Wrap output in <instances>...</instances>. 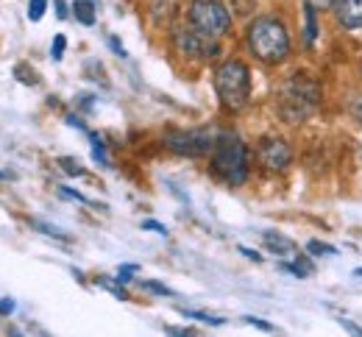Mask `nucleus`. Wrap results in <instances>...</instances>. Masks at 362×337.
<instances>
[{
  "label": "nucleus",
  "mask_w": 362,
  "mask_h": 337,
  "mask_svg": "<svg viewBox=\"0 0 362 337\" xmlns=\"http://www.w3.org/2000/svg\"><path fill=\"white\" fill-rule=\"evenodd\" d=\"M320 103V84L307 73L290 76L276 93V112L284 123L301 126Z\"/></svg>",
  "instance_id": "f257e3e1"
},
{
  "label": "nucleus",
  "mask_w": 362,
  "mask_h": 337,
  "mask_svg": "<svg viewBox=\"0 0 362 337\" xmlns=\"http://www.w3.org/2000/svg\"><path fill=\"white\" fill-rule=\"evenodd\" d=\"M245 45H248L254 59H259L265 64H281L293 50L287 25L273 14H262L248 25Z\"/></svg>",
  "instance_id": "f03ea898"
},
{
  "label": "nucleus",
  "mask_w": 362,
  "mask_h": 337,
  "mask_svg": "<svg viewBox=\"0 0 362 337\" xmlns=\"http://www.w3.org/2000/svg\"><path fill=\"white\" fill-rule=\"evenodd\" d=\"M212 176H218L226 184H245L248 179V148L234 134V131H221L215 140L212 162H209Z\"/></svg>",
  "instance_id": "7ed1b4c3"
},
{
  "label": "nucleus",
  "mask_w": 362,
  "mask_h": 337,
  "mask_svg": "<svg viewBox=\"0 0 362 337\" xmlns=\"http://www.w3.org/2000/svg\"><path fill=\"white\" fill-rule=\"evenodd\" d=\"M215 93L221 97L223 109L237 114L240 109H245L248 97H251V70L245 61L240 59H228L215 70Z\"/></svg>",
  "instance_id": "20e7f679"
},
{
  "label": "nucleus",
  "mask_w": 362,
  "mask_h": 337,
  "mask_svg": "<svg viewBox=\"0 0 362 337\" xmlns=\"http://www.w3.org/2000/svg\"><path fill=\"white\" fill-rule=\"evenodd\" d=\"M187 23L198 28L201 34L218 40L231 31V14L223 0H189L187 6Z\"/></svg>",
  "instance_id": "39448f33"
},
{
  "label": "nucleus",
  "mask_w": 362,
  "mask_h": 337,
  "mask_svg": "<svg viewBox=\"0 0 362 337\" xmlns=\"http://www.w3.org/2000/svg\"><path fill=\"white\" fill-rule=\"evenodd\" d=\"M173 45H176V50H179L181 56L195 59V61H209V59H215V56L221 53L218 40L201 34V31L192 28L189 23H181V25L173 28Z\"/></svg>",
  "instance_id": "423d86ee"
},
{
  "label": "nucleus",
  "mask_w": 362,
  "mask_h": 337,
  "mask_svg": "<svg viewBox=\"0 0 362 337\" xmlns=\"http://www.w3.org/2000/svg\"><path fill=\"white\" fill-rule=\"evenodd\" d=\"M218 134H212L209 129H195V131H168L165 145L184 159H201V156H212Z\"/></svg>",
  "instance_id": "0eeeda50"
},
{
  "label": "nucleus",
  "mask_w": 362,
  "mask_h": 337,
  "mask_svg": "<svg viewBox=\"0 0 362 337\" xmlns=\"http://www.w3.org/2000/svg\"><path fill=\"white\" fill-rule=\"evenodd\" d=\"M257 159H259V165L265 170L281 173L293 162V148L287 145V140H281V137H262L259 145H257Z\"/></svg>",
  "instance_id": "6e6552de"
},
{
  "label": "nucleus",
  "mask_w": 362,
  "mask_h": 337,
  "mask_svg": "<svg viewBox=\"0 0 362 337\" xmlns=\"http://www.w3.org/2000/svg\"><path fill=\"white\" fill-rule=\"evenodd\" d=\"M332 11L346 31H362V0H334Z\"/></svg>",
  "instance_id": "1a4fd4ad"
},
{
  "label": "nucleus",
  "mask_w": 362,
  "mask_h": 337,
  "mask_svg": "<svg viewBox=\"0 0 362 337\" xmlns=\"http://www.w3.org/2000/svg\"><path fill=\"white\" fill-rule=\"evenodd\" d=\"M262 240H265V248H268L271 254H276V256H287V254H293V242L287 240V237H281L279 232H265Z\"/></svg>",
  "instance_id": "9d476101"
},
{
  "label": "nucleus",
  "mask_w": 362,
  "mask_h": 337,
  "mask_svg": "<svg viewBox=\"0 0 362 337\" xmlns=\"http://www.w3.org/2000/svg\"><path fill=\"white\" fill-rule=\"evenodd\" d=\"M317 40V8L313 3H304V45H313Z\"/></svg>",
  "instance_id": "9b49d317"
},
{
  "label": "nucleus",
  "mask_w": 362,
  "mask_h": 337,
  "mask_svg": "<svg viewBox=\"0 0 362 337\" xmlns=\"http://www.w3.org/2000/svg\"><path fill=\"white\" fill-rule=\"evenodd\" d=\"M73 14H76V20H78L81 25H87V28L95 25V17H98L92 0H76V3H73Z\"/></svg>",
  "instance_id": "f8f14e48"
},
{
  "label": "nucleus",
  "mask_w": 362,
  "mask_h": 337,
  "mask_svg": "<svg viewBox=\"0 0 362 337\" xmlns=\"http://www.w3.org/2000/svg\"><path fill=\"white\" fill-rule=\"evenodd\" d=\"M281 268H284V271H290L293 276H301V279L315 273V265H313V259H307V256H298L296 262H284Z\"/></svg>",
  "instance_id": "ddd939ff"
},
{
  "label": "nucleus",
  "mask_w": 362,
  "mask_h": 337,
  "mask_svg": "<svg viewBox=\"0 0 362 337\" xmlns=\"http://www.w3.org/2000/svg\"><path fill=\"white\" fill-rule=\"evenodd\" d=\"M37 232H42V235H47V237H56V240H64V242H70L73 237L67 235V232H62V229H56V226H47V223H42V220H34L31 223Z\"/></svg>",
  "instance_id": "4468645a"
},
{
  "label": "nucleus",
  "mask_w": 362,
  "mask_h": 337,
  "mask_svg": "<svg viewBox=\"0 0 362 337\" xmlns=\"http://www.w3.org/2000/svg\"><path fill=\"white\" fill-rule=\"evenodd\" d=\"M181 315H184V318H192V321H201V324H209V326H221V324H223V318L206 315V312H201V309H184Z\"/></svg>",
  "instance_id": "2eb2a0df"
},
{
  "label": "nucleus",
  "mask_w": 362,
  "mask_h": 337,
  "mask_svg": "<svg viewBox=\"0 0 362 337\" xmlns=\"http://www.w3.org/2000/svg\"><path fill=\"white\" fill-rule=\"evenodd\" d=\"M90 143H92V156H95V162L109 165V153H106V145H103V140H100L98 134H92V131H90Z\"/></svg>",
  "instance_id": "dca6fc26"
},
{
  "label": "nucleus",
  "mask_w": 362,
  "mask_h": 337,
  "mask_svg": "<svg viewBox=\"0 0 362 337\" xmlns=\"http://www.w3.org/2000/svg\"><path fill=\"white\" fill-rule=\"evenodd\" d=\"M45 6L47 0H28V20L31 23H40L42 14H45Z\"/></svg>",
  "instance_id": "f3484780"
},
{
  "label": "nucleus",
  "mask_w": 362,
  "mask_h": 337,
  "mask_svg": "<svg viewBox=\"0 0 362 337\" xmlns=\"http://www.w3.org/2000/svg\"><path fill=\"white\" fill-rule=\"evenodd\" d=\"M307 251H310L313 256H320V254H337V248H332V245H326V242H320V240L307 242Z\"/></svg>",
  "instance_id": "a211bd4d"
},
{
  "label": "nucleus",
  "mask_w": 362,
  "mask_h": 337,
  "mask_svg": "<svg viewBox=\"0 0 362 337\" xmlns=\"http://www.w3.org/2000/svg\"><path fill=\"white\" fill-rule=\"evenodd\" d=\"M64 45H67V37H64V34H56V37H53V45H50V56H53L56 61L64 56Z\"/></svg>",
  "instance_id": "6ab92c4d"
},
{
  "label": "nucleus",
  "mask_w": 362,
  "mask_h": 337,
  "mask_svg": "<svg viewBox=\"0 0 362 337\" xmlns=\"http://www.w3.org/2000/svg\"><path fill=\"white\" fill-rule=\"evenodd\" d=\"M25 67H28V64H17V67H14V76H17L23 84H37V76H34V73H28Z\"/></svg>",
  "instance_id": "aec40b11"
},
{
  "label": "nucleus",
  "mask_w": 362,
  "mask_h": 337,
  "mask_svg": "<svg viewBox=\"0 0 362 337\" xmlns=\"http://www.w3.org/2000/svg\"><path fill=\"white\" fill-rule=\"evenodd\" d=\"M134 273H136V265H120V271H117V282L126 285V282H132Z\"/></svg>",
  "instance_id": "412c9836"
},
{
  "label": "nucleus",
  "mask_w": 362,
  "mask_h": 337,
  "mask_svg": "<svg viewBox=\"0 0 362 337\" xmlns=\"http://www.w3.org/2000/svg\"><path fill=\"white\" fill-rule=\"evenodd\" d=\"M59 165H62L70 176H81V173H84V170H81V165H76V162H73V159H67V156H62V159H59Z\"/></svg>",
  "instance_id": "4be33fe9"
},
{
  "label": "nucleus",
  "mask_w": 362,
  "mask_h": 337,
  "mask_svg": "<svg viewBox=\"0 0 362 337\" xmlns=\"http://www.w3.org/2000/svg\"><path fill=\"white\" fill-rule=\"evenodd\" d=\"M142 288L151 290V292H156V295H173V290L165 288L162 282H142Z\"/></svg>",
  "instance_id": "5701e85b"
},
{
  "label": "nucleus",
  "mask_w": 362,
  "mask_h": 337,
  "mask_svg": "<svg viewBox=\"0 0 362 337\" xmlns=\"http://www.w3.org/2000/svg\"><path fill=\"white\" fill-rule=\"evenodd\" d=\"M245 324H251V326H257V329H262V332H273V324L259 321V318H254V315H245Z\"/></svg>",
  "instance_id": "b1692460"
},
{
  "label": "nucleus",
  "mask_w": 362,
  "mask_h": 337,
  "mask_svg": "<svg viewBox=\"0 0 362 337\" xmlns=\"http://www.w3.org/2000/svg\"><path fill=\"white\" fill-rule=\"evenodd\" d=\"M142 229H145V232H156V235H168V229H165L159 220H142Z\"/></svg>",
  "instance_id": "393cba45"
},
{
  "label": "nucleus",
  "mask_w": 362,
  "mask_h": 337,
  "mask_svg": "<svg viewBox=\"0 0 362 337\" xmlns=\"http://www.w3.org/2000/svg\"><path fill=\"white\" fill-rule=\"evenodd\" d=\"M165 332H168V337H195L198 335L195 329H179V326H168Z\"/></svg>",
  "instance_id": "a878e982"
},
{
  "label": "nucleus",
  "mask_w": 362,
  "mask_h": 337,
  "mask_svg": "<svg viewBox=\"0 0 362 337\" xmlns=\"http://www.w3.org/2000/svg\"><path fill=\"white\" fill-rule=\"evenodd\" d=\"M59 193H62V195H67V198H73V201H78V203H90V201H87L84 195H81V193H76V190H70V187H62Z\"/></svg>",
  "instance_id": "bb28decb"
},
{
  "label": "nucleus",
  "mask_w": 362,
  "mask_h": 337,
  "mask_svg": "<svg viewBox=\"0 0 362 337\" xmlns=\"http://www.w3.org/2000/svg\"><path fill=\"white\" fill-rule=\"evenodd\" d=\"M14 312V301L11 298H0V315H11Z\"/></svg>",
  "instance_id": "cd10ccee"
},
{
  "label": "nucleus",
  "mask_w": 362,
  "mask_h": 337,
  "mask_svg": "<svg viewBox=\"0 0 362 337\" xmlns=\"http://www.w3.org/2000/svg\"><path fill=\"white\" fill-rule=\"evenodd\" d=\"M340 324H343V329H349L354 337H362V329L357 326V324H351V321H340Z\"/></svg>",
  "instance_id": "c85d7f7f"
},
{
  "label": "nucleus",
  "mask_w": 362,
  "mask_h": 337,
  "mask_svg": "<svg viewBox=\"0 0 362 337\" xmlns=\"http://www.w3.org/2000/svg\"><path fill=\"white\" fill-rule=\"evenodd\" d=\"M109 45H112V50H115L117 56H126V50H123V45H120V40H117V37H109Z\"/></svg>",
  "instance_id": "c756f323"
},
{
  "label": "nucleus",
  "mask_w": 362,
  "mask_h": 337,
  "mask_svg": "<svg viewBox=\"0 0 362 337\" xmlns=\"http://www.w3.org/2000/svg\"><path fill=\"white\" fill-rule=\"evenodd\" d=\"M53 3H56V17L64 20V17H67V6H64V0H53Z\"/></svg>",
  "instance_id": "7c9ffc66"
},
{
  "label": "nucleus",
  "mask_w": 362,
  "mask_h": 337,
  "mask_svg": "<svg viewBox=\"0 0 362 337\" xmlns=\"http://www.w3.org/2000/svg\"><path fill=\"white\" fill-rule=\"evenodd\" d=\"M304 3H313L315 8H332V3H334V0H304Z\"/></svg>",
  "instance_id": "2f4dec72"
},
{
  "label": "nucleus",
  "mask_w": 362,
  "mask_h": 337,
  "mask_svg": "<svg viewBox=\"0 0 362 337\" xmlns=\"http://www.w3.org/2000/svg\"><path fill=\"white\" fill-rule=\"evenodd\" d=\"M240 251H243V254H245L248 259H254V262H262V256H259L257 251H248V248H240Z\"/></svg>",
  "instance_id": "473e14b6"
},
{
  "label": "nucleus",
  "mask_w": 362,
  "mask_h": 337,
  "mask_svg": "<svg viewBox=\"0 0 362 337\" xmlns=\"http://www.w3.org/2000/svg\"><path fill=\"white\" fill-rule=\"evenodd\" d=\"M67 123H70V126H76V129H84V120H78V117H73V114L67 117Z\"/></svg>",
  "instance_id": "72a5a7b5"
},
{
  "label": "nucleus",
  "mask_w": 362,
  "mask_h": 337,
  "mask_svg": "<svg viewBox=\"0 0 362 337\" xmlns=\"http://www.w3.org/2000/svg\"><path fill=\"white\" fill-rule=\"evenodd\" d=\"M8 337H23V332L20 329H8Z\"/></svg>",
  "instance_id": "f704fd0d"
},
{
  "label": "nucleus",
  "mask_w": 362,
  "mask_h": 337,
  "mask_svg": "<svg viewBox=\"0 0 362 337\" xmlns=\"http://www.w3.org/2000/svg\"><path fill=\"white\" fill-rule=\"evenodd\" d=\"M357 276H362V268H357Z\"/></svg>",
  "instance_id": "c9c22d12"
},
{
  "label": "nucleus",
  "mask_w": 362,
  "mask_h": 337,
  "mask_svg": "<svg viewBox=\"0 0 362 337\" xmlns=\"http://www.w3.org/2000/svg\"><path fill=\"white\" fill-rule=\"evenodd\" d=\"M0 179H3V173H0Z\"/></svg>",
  "instance_id": "e433bc0d"
}]
</instances>
